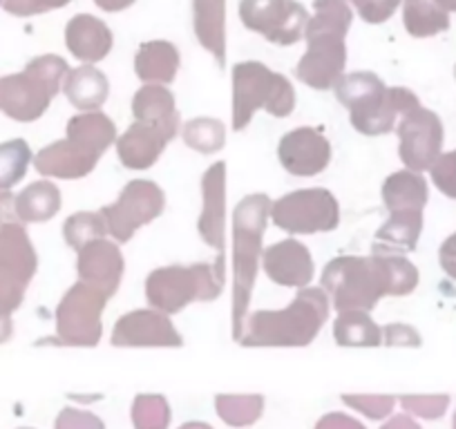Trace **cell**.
Segmentation results:
<instances>
[{
	"label": "cell",
	"instance_id": "e575fe53",
	"mask_svg": "<svg viewBox=\"0 0 456 429\" xmlns=\"http://www.w3.org/2000/svg\"><path fill=\"white\" fill-rule=\"evenodd\" d=\"M183 143L192 150L201 152V155H215L226 143V125L219 119H210V117H197L183 124L182 128Z\"/></svg>",
	"mask_w": 456,
	"mask_h": 429
},
{
	"label": "cell",
	"instance_id": "f1b7e54d",
	"mask_svg": "<svg viewBox=\"0 0 456 429\" xmlns=\"http://www.w3.org/2000/svg\"><path fill=\"white\" fill-rule=\"evenodd\" d=\"M61 210V190L56 183L41 179L16 195V214L20 224H41Z\"/></svg>",
	"mask_w": 456,
	"mask_h": 429
},
{
	"label": "cell",
	"instance_id": "8fae6325",
	"mask_svg": "<svg viewBox=\"0 0 456 429\" xmlns=\"http://www.w3.org/2000/svg\"><path fill=\"white\" fill-rule=\"evenodd\" d=\"M240 19L251 32L275 45H293L305 38L309 12L297 0H240Z\"/></svg>",
	"mask_w": 456,
	"mask_h": 429
},
{
	"label": "cell",
	"instance_id": "f5cc1de1",
	"mask_svg": "<svg viewBox=\"0 0 456 429\" xmlns=\"http://www.w3.org/2000/svg\"><path fill=\"white\" fill-rule=\"evenodd\" d=\"M14 336V325H12V315H3L0 313V344L12 340Z\"/></svg>",
	"mask_w": 456,
	"mask_h": 429
},
{
	"label": "cell",
	"instance_id": "7c38bea8",
	"mask_svg": "<svg viewBox=\"0 0 456 429\" xmlns=\"http://www.w3.org/2000/svg\"><path fill=\"white\" fill-rule=\"evenodd\" d=\"M398 133V155L407 170L425 173L436 164L443 155L445 130L441 119L432 110L419 105L414 110L405 112L396 124Z\"/></svg>",
	"mask_w": 456,
	"mask_h": 429
},
{
	"label": "cell",
	"instance_id": "816d5d0a",
	"mask_svg": "<svg viewBox=\"0 0 456 429\" xmlns=\"http://www.w3.org/2000/svg\"><path fill=\"white\" fill-rule=\"evenodd\" d=\"M96 7H101L103 12H121L126 7H130L134 0H94Z\"/></svg>",
	"mask_w": 456,
	"mask_h": 429
},
{
	"label": "cell",
	"instance_id": "f6af8a7d",
	"mask_svg": "<svg viewBox=\"0 0 456 429\" xmlns=\"http://www.w3.org/2000/svg\"><path fill=\"white\" fill-rule=\"evenodd\" d=\"M25 288L28 287H23L16 279L0 275V313L12 315L14 311H19V306L25 300Z\"/></svg>",
	"mask_w": 456,
	"mask_h": 429
},
{
	"label": "cell",
	"instance_id": "db71d44e",
	"mask_svg": "<svg viewBox=\"0 0 456 429\" xmlns=\"http://www.w3.org/2000/svg\"><path fill=\"white\" fill-rule=\"evenodd\" d=\"M179 429H213L208 423H201V420H188Z\"/></svg>",
	"mask_w": 456,
	"mask_h": 429
},
{
	"label": "cell",
	"instance_id": "60d3db41",
	"mask_svg": "<svg viewBox=\"0 0 456 429\" xmlns=\"http://www.w3.org/2000/svg\"><path fill=\"white\" fill-rule=\"evenodd\" d=\"M432 182L438 190L450 199H456V150L445 152L436 159V164L429 168Z\"/></svg>",
	"mask_w": 456,
	"mask_h": 429
},
{
	"label": "cell",
	"instance_id": "836d02e7",
	"mask_svg": "<svg viewBox=\"0 0 456 429\" xmlns=\"http://www.w3.org/2000/svg\"><path fill=\"white\" fill-rule=\"evenodd\" d=\"M403 23L411 36L425 38L445 29L447 16L436 0H405Z\"/></svg>",
	"mask_w": 456,
	"mask_h": 429
},
{
	"label": "cell",
	"instance_id": "3957f363",
	"mask_svg": "<svg viewBox=\"0 0 456 429\" xmlns=\"http://www.w3.org/2000/svg\"><path fill=\"white\" fill-rule=\"evenodd\" d=\"M271 201L265 192L248 195L233 210V340L242 338L247 311L256 287L257 271L262 269V239L271 217Z\"/></svg>",
	"mask_w": 456,
	"mask_h": 429
},
{
	"label": "cell",
	"instance_id": "91938a15",
	"mask_svg": "<svg viewBox=\"0 0 456 429\" xmlns=\"http://www.w3.org/2000/svg\"><path fill=\"white\" fill-rule=\"evenodd\" d=\"M315 3H318V0H315Z\"/></svg>",
	"mask_w": 456,
	"mask_h": 429
},
{
	"label": "cell",
	"instance_id": "277c9868",
	"mask_svg": "<svg viewBox=\"0 0 456 429\" xmlns=\"http://www.w3.org/2000/svg\"><path fill=\"white\" fill-rule=\"evenodd\" d=\"M68 72V61L61 56H37L25 65L23 72L0 78V112L20 124L38 121L63 90Z\"/></svg>",
	"mask_w": 456,
	"mask_h": 429
},
{
	"label": "cell",
	"instance_id": "11a10c76",
	"mask_svg": "<svg viewBox=\"0 0 456 429\" xmlns=\"http://www.w3.org/2000/svg\"><path fill=\"white\" fill-rule=\"evenodd\" d=\"M438 5L447 7V10H456V0H436Z\"/></svg>",
	"mask_w": 456,
	"mask_h": 429
},
{
	"label": "cell",
	"instance_id": "9c48e42d",
	"mask_svg": "<svg viewBox=\"0 0 456 429\" xmlns=\"http://www.w3.org/2000/svg\"><path fill=\"white\" fill-rule=\"evenodd\" d=\"M110 297L87 284L69 287L56 309V340L65 347H96L103 336V315Z\"/></svg>",
	"mask_w": 456,
	"mask_h": 429
},
{
	"label": "cell",
	"instance_id": "83f0119b",
	"mask_svg": "<svg viewBox=\"0 0 456 429\" xmlns=\"http://www.w3.org/2000/svg\"><path fill=\"white\" fill-rule=\"evenodd\" d=\"M63 92L69 103L81 112H96L108 101L110 81L94 65H78L69 69L63 81Z\"/></svg>",
	"mask_w": 456,
	"mask_h": 429
},
{
	"label": "cell",
	"instance_id": "4fadbf2b",
	"mask_svg": "<svg viewBox=\"0 0 456 429\" xmlns=\"http://www.w3.org/2000/svg\"><path fill=\"white\" fill-rule=\"evenodd\" d=\"M419 105V96L407 87L385 85L349 108V121L365 137H383L396 130L398 119Z\"/></svg>",
	"mask_w": 456,
	"mask_h": 429
},
{
	"label": "cell",
	"instance_id": "f546056e",
	"mask_svg": "<svg viewBox=\"0 0 456 429\" xmlns=\"http://www.w3.org/2000/svg\"><path fill=\"white\" fill-rule=\"evenodd\" d=\"M333 338L340 347H379L383 329L367 311H345L333 322Z\"/></svg>",
	"mask_w": 456,
	"mask_h": 429
},
{
	"label": "cell",
	"instance_id": "74e56055",
	"mask_svg": "<svg viewBox=\"0 0 456 429\" xmlns=\"http://www.w3.org/2000/svg\"><path fill=\"white\" fill-rule=\"evenodd\" d=\"M170 416V405L161 393H139L130 409L134 429H168Z\"/></svg>",
	"mask_w": 456,
	"mask_h": 429
},
{
	"label": "cell",
	"instance_id": "f35d334b",
	"mask_svg": "<svg viewBox=\"0 0 456 429\" xmlns=\"http://www.w3.org/2000/svg\"><path fill=\"white\" fill-rule=\"evenodd\" d=\"M403 411L411 418L423 420H438L445 416L447 407H450V396L447 393H432V396H416V393H407V396L398 398Z\"/></svg>",
	"mask_w": 456,
	"mask_h": 429
},
{
	"label": "cell",
	"instance_id": "7bdbcfd3",
	"mask_svg": "<svg viewBox=\"0 0 456 429\" xmlns=\"http://www.w3.org/2000/svg\"><path fill=\"white\" fill-rule=\"evenodd\" d=\"M54 429H105V423L92 411L77 409V407H65L56 416Z\"/></svg>",
	"mask_w": 456,
	"mask_h": 429
},
{
	"label": "cell",
	"instance_id": "8992f818",
	"mask_svg": "<svg viewBox=\"0 0 456 429\" xmlns=\"http://www.w3.org/2000/svg\"><path fill=\"white\" fill-rule=\"evenodd\" d=\"M296 108V90L284 74L273 72L260 61L233 65V130L248 128L257 110L287 119Z\"/></svg>",
	"mask_w": 456,
	"mask_h": 429
},
{
	"label": "cell",
	"instance_id": "5b68a950",
	"mask_svg": "<svg viewBox=\"0 0 456 429\" xmlns=\"http://www.w3.org/2000/svg\"><path fill=\"white\" fill-rule=\"evenodd\" d=\"M226 282V257L213 264L161 266L146 279V300L166 315L179 313L192 302H213L222 295Z\"/></svg>",
	"mask_w": 456,
	"mask_h": 429
},
{
	"label": "cell",
	"instance_id": "9a60e30c",
	"mask_svg": "<svg viewBox=\"0 0 456 429\" xmlns=\"http://www.w3.org/2000/svg\"><path fill=\"white\" fill-rule=\"evenodd\" d=\"M278 159L293 177H315L331 161V143L320 128H296L278 143Z\"/></svg>",
	"mask_w": 456,
	"mask_h": 429
},
{
	"label": "cell",
	"instance_id": "30bf717a",
	"mask_svg": "<svg viewBox=\"0 0 456 429\" xmlns=\"http://www.w3.org/2000/svg\"><path fill=\"white\" fill-rule=\"evenodd\" d=\"M166 208V195L155 182L151 179H133L126 183L117 201L99 213L103 214L108 233L114 242L126 244L134 238L139 229L155 222Z\"/></svg>",
	"mask_w": 456,
	"mask_h": 429
},
{
	"label": "cell",
	"instance_id": "d6986e66",
	"mask_svg": "<svg viewBox=\"0 0 456 429\" xmlns=\"http://www.w3.org/2000/svg\"><path fill=\"white\" fill-rule=\"evenodd\" d=\"M133 115L137 124L157 128L168 137V142L177 137L182 125L175 94L166 85H155V83H146L134 92Z\"/></svg>",
	"mask_w": 456,
	"mask_h": 429
},
{
	"label": "cell",
	"instance_id": "8d00e7d4",
	"mask_svg": "<svg viewBox=\"0 0 456 429\" xmlns=\"http://www.w3.org/2000/svg\"><path fill=\"white\" fill-rule=\"evenodd\" d=\"M108 233V224H105L103 214L101 213H74L69 214L63 224V238L69 248L81 251L86 244L94 242V239H103Z\"/></svg>",
	"mask_w": 456,
	"mask_h": 429
},
{
	"label": "cell",
	"instance_id": "ffe728a7",
	"mask_svg": "<svg viewBox=\"0 0 456 429\" xmlns=\"http://www.w3.org/2000/svg\"><path fill=\"white\" fill-rule=\"evenodd\" d=\"M112 29L92 14H77L65 28V45L81 63L92 65L103 61L112 50Z\"/></svg>",
	"mask_w": 456,
	"mask_h": 429
},
{
	"label": "cell",
	"instance_id": "6da1fadb",
	"mask_svg": "<svg viewBox=\"0 0 456 429\" xmlns=\"http://www.w3.org/2000/svg\"><path fill=\"white\" fill-rule=\"evenodd\" d=\"M315 14L306 23V52L296 65V77L318 92L336 87L347 65V36L354 12L347 0H314Z\"/></svg>",
	"mask_w": 456,
	"mask_h": 429
},
{
	"label": "cell",
	"instance_id": "d6a6232c",
	"mask_svg": "<svg viewBox=\"0 0 456 429\" xmlns=\"http://www.w3.org/2000/svg\"><path fill=\"white\" fill-rule=\"evenodd\" d=\"M423 233V213H394L376 233V244H387V248L414 251Z\"/></svg>",
	"mask_w": 456,
	"mask_h": 429
},
{
	"label": "cell",
	"instance_id": "ee69618b",
	"mask_svg": "<svg viewBox=\"0 0 456 429\" xmlns=\"http://www.w3.org/2000/svg\"><path fill=\"white\" fill-rule=\"evenodd\" d=\"M72 0H3V7L5 12L14 16H37L45 14V12L59 10V7H65Z\"/></svg>",
	"mask_w": 456,
	"mask_h": 429
},
{
	"label": "cell",
	"instance_id": "c3c4849f",
	"mask_svg": "<svg viewBox=\"0 0 456 429\" xmlns=\"http://www.w3.org/2000/svg\"><path fill=\"white\" fill-rule=\"evenodd\" d=\"M438 262H441V269L450 275L452 279H456V233H452L445 242L438 248Z\"/></svg>",
	"mask_w": 456,
	"mask_h": 429
},
{
	"label": "cell",
	"instance_id": "680465c9",
	"mask_svg": "<svg viewBox=\"0 0 456 429\" xmlns=\"http://www.w3.org/2000/svg\"><path fill=\"white\" fill-rule=\"evenodd\" d=\"M23 429H29V427H23Z\"/></svg>",
	"mask_w": 456,
	"mask_h": 429
},
{
	"label": "cell",
	"instance_id": "bcb514c9",
	"mask_svg": "<svg viewBox=\"0 0 456 429\" xmlns=\"http://www.w3.org/2000/svg\"><path fill=\"white\" fill-rule=\"evenodd\" d=\"M383 344L387 347H420L419 331L407 325L383 327Z\"/></svg>",
	"mask_w": 456,
	"mask_h": 429
},
{
	"label": "cell",
	"instance_id": "cb8c5ba5",
	"mask_svg": "<svg viewBox=\"0 0 456 429\" xmlns=\"http://www.w3.org/2000/svg\"><path fill=\"white\" fill-rule=\"evenodd\" d=\"M192 29L219 69L226 68V0H192Z\"/></svg>",
	"mask_w": 456,
	"mask_h": 429
},
{
	"label": "cell",
	"instance_id": "2e32d148",
	"mask_svg": "<svg viewBox=\"0 0 456 429\" xmlns=\"http://www.w3.org/2000/svg\"><path fill=\"white\" fill-rule=\"evenodd\" d=\"M126 260L117 242L110 239H94L78 251L77 273L78 282L96 288L103 295L114 297L124 279Z\"/></svg>",
	"mask_w": 456,
	"mask_h": 429
},
{
	"label": "cell",
	"instance_id": "603a6c76",
	"mask_svg": "<svg viewBox=\"0 0 456 429\" xmlns=\"http://www.w3.org/2000/svg\"><path fill=\"white\" fill-rule=\"evenodd\" d=\"M168 146V137L157 128L134 121L119 139H117V155L121 164L130 170H148L159 161Z\"/></svg>",
	"mask_w": 456,
	"mask_h": 429
},
{
	"label": "cell",
	"instance_id": "d590c367",
	"mask_svg": "<svg viewBox=\"0 0 456 429\" xmlns=\"http://www.w3.org/2000/svg\"><path fill=\"white\" fill-rule=\"evenodd\" d=\"M32 150L25 139L0 143V190H10L20 182L32 164Z\"/></svg>",
	"mask_w": 456,
	"mask_h": 429
},
{
	"label": "cell",
	"instance_id": "f907efd6",
	"mask_svg": "<svg viewBox=\"0 0 456 429\" xmlns=\"http://www.w3.org/2000/svg\"><path fill=\"white\" fill-rule=\"evenodd\" d=\"M380 429H423L419 423H416L411 416L407 414H396V416H389L387 420L383 423Z\"/></svg>",
	"mask_w": 456,
	"mask_h": 429
},
{
	"label": "cell",
	"instance_id": "7dc6e473",
	"mask_svg": "<svg viewBox=\"0 0 456 429\" xmlns=\"http://www.w3.org/2000/svg\"><path fill=\"white\" fill-rule=\"evenodd\" d=\"M314 429H365V425L342 411H329L315 423Z\"/></svg>",
	"mask_w": 456,
	"mask_h": 429
},
{
	"label": "cell",
	"instance_id": "484cf974",
	"mask_svg": "<svg viewBox=\"0 0 456 429\" xmlns=\"http://www.w3.org/2000/svg\"><path fill=\"white\" fill-rule=\"evenodd\" d=\"M380 195H383V204L389 214L423 213L429 199V188L423 174L405 168L385 179Z\"/></svg>",
	"mask_w": 456,
	"mask_h": 429
},
{
	"label": "cell",
	"instance_id": "5bb4252c",
	"mask_svg": "<svg viewBox=\"0 0 456 429\" xmlns=\"http://www.w3.org/2000/svg\"><path fill=\"white\" fill-rule=\"evenodd\" d=\"M110 343L114 347H182V334L170 318L157 309H139L121 315L112 327Z\"/></svg>",
	"mask_w": 456,
	"mask_h": 429
},
{
	"label": "cell",
	"instance_id": "44dd1931",
	"mask_svg": "<svg viewBox=\"0 0 456 429\" xmlns=\"http://www.w3.org/2000/svg\"><path fill=\"white\" fill-rule=\"evenodd\" d=\"M38 269V257L23 224L0 226V275L16 279L23 287L32 282Z\"/></svg>",
	"mask_w": 456,
	"mask_h": 429
},
{
	"label": "cell",
	"instance_id": "7a4b0ae2",
	"mask_svg": "<svg viewBox=\"0 0 456 429\" xmlns=\"http://www.w3.org/2000/svg\"><path fill=\"white\" fill-rule=\"evenodd\" d=\"M329 295L322 288H300L282 311H256L247 318L242 347H309L329 320Z\"/></svg>",
	"mask_w": 456,
	"mask_h": 429
},
{
	"label": "cell",
	"instance_id": "4dcf8cb0",
	"mask_svg": "<svg viewBox=\"0 0 456 429\" xmlns=\"http://www.w3.org/2000/svg\"><path fill=\"white\" fill-rule=\"evenodd\" d=\"M215 411L228 427L247 429L265 414V396L260 393H219L215 396Z\"/></svg>",
	"mask_w": 456,
	"mask_h": 429
},
{
	"label": "cell",
	"instance_id": "ab89813d",
	"mask_svg": "<svg viewBox=\"0 0 456 429\" xmlns=\"http://www.w3.org/2000/svg\"><path fill=\"white\" fill-rule=\"evenodd\" d=\"M342 402L352 407L354 411L362 414L365 418L371 420H385L392 416L394 407H396L398 398L394 396H379V393H345Z\"/></svg>",
	"mask_w": 456,
	"mask_h": 429
},
{
	"label": "cell",
	"instance_id": "52a82bcc",
	"mask_svg": "<svg viewBox=\"0 0 456 429\" xmlns=\"http://www.w3.org/2000/svg\"><path fill=\"white\" fill-rule=\"evenodd\" d=\"M322 291L331 297L336 311H374L383 297H387L383 266L379 255H340L329 262L322 271Z\"/></svg>",
	"mask_w": 456,
	"mask_h": 429
},
{
	"label": "cell",
	"instance_id": "e0dca14e",
	"mask_svg": "<svg viewBox=\"0 0 456 429\" xmlns=\"http://www.w3.org/2000/svg\"><path fill=\"white\" fill-rule=\"evenodd\" d=\"M201 208L197 231L217 257H226V164L217 161L201 177Z\"/></svg>",
	"mask_w": 456,
	"mask_h": 429
},
{
	"label": "cell",
	"instance_id": "b9f144b4",
	"mask_svg": "<svg viewBox=\"0 0 456 429\" xmlns=\"http://www.w3.org/2000/svg\"><path fill=\"white\" fill-rule=\"evenodd\" d=\"M349 3L356 7L358 16L371 25L385 23L401 5V0H349Z\"/></svg>",
	"mask_w": 456,
	"mask_h": 429
},
{
	"label": "cell",
	"instance_id": "7402d4cb",
	"mask_svg": "<svg viewBox=\"0 0 456 429\" xmlns=\"http://www.w3.org/2000/svg\"><path fill=\"white\" fill-rule=\"evenodd\" d=\"M99 161L86 155L81 148L69 143L68 139L50 143L34 157V168L38 174L50 179H83L96 168Z\"/></svg>",
	"mask_w": 456,
	"mask_h": 429
},
{
	"label": "cell",
	"instance_id": "ba28073f",
	"mask_svg": "<svg viewBox=\"0 0 456 429\" xmlns=\"http://www.w3.org/2000/svg\"><path fill=\"white\" fill-rule=\"evenodd\" d=\"M271 222L284 233H331L340 224V206L327 188H302L271 206Z\"/></svg>",
	"mask_w": 456,
	"mask_h": 429
},
{
	"label": "cell",
	"instance_id": "4316f807",
	"mask_svg": "<svg viewBox=\"0 0 456 429\" xmlns=\"http://www.w3.org/2000/svg\"><path fill=\"white\" fill-rule=\"evenodd\" d=\"M182 56L175 43L170 41H148L142 43L134 54V74L143 83L168 85L179 72Z\"/></svg>",
	"mask_w": 456,
	"mask_h": 429
},
{
	"label": "cell",
	"instance_id": "1f68e13d",
	"mask_svg": "<svg viewBox=\"0 0 456 429\" xmlns=\"http://www.w3.org/2000/svg\"><path fill=\"white\" fill-rule=\"evenodd\" d=\"M374 253L379 255L380 266H383L387 295L403 297L414 293V288L419 287V269L405 255H401L396 251H389V248L374 247Z\"/></svg>",
	"mask_w": 456,
	"mask_h": 429
},
{
	"label": "cell",
	"instance_id": "d4e9b609",
	"mask_svg": "<svg viewBox=\"0 0 456 429\" xmlns=\"http://www.w3.org/2000/svg\"><path fill=\"white\" fill-rule=\"evenodd\" d=\"M68 142L81 148L86 155L101 159L112 143H117V128L114 121L103 112H81L68 121Z\"/></svg>",
	"mask_w": 456,
	"mask_h": 429
},
{
	"label": "cell",
	"instance_id": "681fc988",
	"mask_svg": "<svg viewBox=\"0 0 456 429\" xmlns=\"http://www.w3.org/2000/svg\"><path fill=\"white\" fill-rule=\"evenodd\" d=\"M3 224H20L16 214V195L10 190H0V226Z\"/></svg>",
	"mask_w": 456,
	"mask_h": 429
},
{
	"label": "cell",
	"instance_id": "ac0fdd59",
	"mask_svg": "<svg viewBox=\"0 0 456 429\" xmlns=\"http://www.w3.org/2000/svg\"><path fill=\"white\" fill-rule=\"evenodd\" d=\"M262 269L280 287L306 288L315 275L309 248L297 239H282L262 253Z\"/></svg>",
	"mask_w": 456,
	"mask_h": 429
},
{
	"label": "cell",
	"instance_id": "9f6ffc18",
	"mask_svg": "<svg viewBox=\"0 0 456 429\" xmlns=\"http://www.w3.org/2000/svg\"><path fill=\"white\" fill-rule=\"evenodd\" d=\"M452 429H456V411H454V416H452Z\"/></svg>",
	"mask_w": 456,
	"mask_h": 429
},
{
	"label": "cell",
	"instance_id": "6f0895ef",
	"mask_svg": "<svg viewBox=\"0 0 456 429\" xmlns=\"http://www.w3.org/2000/svg\"><path fill=\"white\" fill-rule=\"evenodd\" d=\"M0 5H3V0H0Z\"/></svg>",
	"mask_w": 456,
	"mask_h": 429
}]
</instances>
